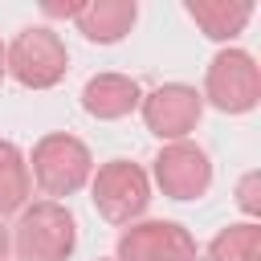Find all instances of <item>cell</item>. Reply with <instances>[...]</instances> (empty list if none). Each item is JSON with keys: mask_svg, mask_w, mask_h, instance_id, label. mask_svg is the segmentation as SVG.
Listing matches in <instances>:
<instances>
[{"mask_svg": "<svg viewBox=\"0 0 261 261\" xmlns=\"http://www.w3.org/2000/svg\"><path fill=\"white\" fill-rule=\"evenodd\" d=\"M77 29L86 33V41L98 45H114L130 33L135 24V4L130 0H98V4H82L77 8Z\"/></svg>", "mask_w": 261, "mask_h": 261, "instance_id": "30bf717a", "label": "cell"}, {"mask_svg": "<svg viewBox=\"0 0 261 261\" xmlns=\"http://www.w3.org/2000/svg\"><path fill=\"white\" fill-rule=\"evenodd\" d=\"M4 69L29 90H49L65 77L69 53H65V45L53 29L37 24V29H20L16 41L4 49Z\"/></svg>", "mask_w": 261, "mask_h": 261, "instance_id": "7a4b0ae2", "label": "cell"}, {"mask_svg": "<svg viewBox=\"0 0 261 261\" xmlns=\"http://www.w3.org/2000/svg\"><path fill=\"white\" fill-rule=\"evenodd\" d=\"M8 249H12V237H8V228H4V224H0V261H4V257H8Z\"/></svg>", "mask_w": 261, "mask_h": 261, "instance_id": "5bb4252c", "label": "cell"}, {"mask_svg": "<svg viewBox=\"0 0 261 261\" xmlns=\"http://www.w3.org/2000/svg\"><path fill=\"white\" fill-rule=\"evenodd\" d=\"M155 179L171 200H200L212 184V163L196 143H167L155 155Z\"/></svg>", "mask_w": 261, "mask_h": 261, "instance_id": "8992f818", "label": "cell"}, {"mask_svg": "<svg viewBox=\"0 0 261 261\" xmlns=\"http://www.w3.org/2000/svg\"><path fill=\"white\" fill-rule=\"evenodd\" d=\"M200 106H204V98L192 86H159L143 98V118H147L151 135H159L167 143H184V135L200 122Z\"/></svg>", "mask_w": 261, "mask_h": 261, "instance_id": "ba28073f", "label": "cell"}, {"mask_svg": "<svg viewBox=\"0 0 261 261\" xmlns=\"http://www.w3.org/2000/svg\"><path fill=\"white\" fill-rule=\"evenodd\" d=\"M4 73H8V69H4V45H0V77H4Z\"/></svg>", "mask_w": 261, "mask_h": 261, "instance_id": "9a60e30c", "label": "cell"}, {"mask_svg": "<svg viewBox=\"0 0 261 261\" xmlns=\"http://www.w3.org/2000/svg\"><path fill=\"white\" fill-rule=\"evenodd\" d=\"M118 261H196V241L171 220L130 224L118 237Z\"/></svg>", "mask_w": 261, "mask_h": 261, "instance_id": "52a82bcc", "label": "cell"}, {"mask_svg": "<svg viewBox=\"0 0 261 261\" xmlns=\"http://www.w3.org/2000/svg\"><path fill=\"white\" fill-rule=\"evenodd\" d=\"M90 167H94V159H90L82 139H73V135H45L33 147L29 175H33V184L45 196H69V192H77L90 179Z\"/></svg>", "mask_w": 261, "mask_h": 261, "instance_id": "3957f363", "label": "cell"}, {"mask_svg": "<svg viewBox=\"0 0 261 261\" xmlns=\"http://www.w3.org/2000/svg\"><path fill=\"white\" fill-rule=\"evenodd\" d=\"M257 94H261V73H257V61L241 49H224L212 57L208 65V77H204V98L224 110V114H245L257 106Z\"/></svg>", "mask_w": 261, "mask_h": 261, "instance_id": "5b68a950", "label": "cell"}, {"mask_svg": "<svg viewBox=\"0 0 261 261\" xmlns=\"http://www.w3.org/2000/svg\"><path fill=\"white\" fill-rule=\"evenodd\" d=\"M73 245H77V224L69 208H61L57 200L20 208V220L12 232V249L20 261H65Z\"/></svg>", "mask_w": 261, "mask_h": 261, "instance_id": "6da1fadb", "label": "cell"}, {"mask_svg": "<svg viewBox=\"0 0 261 261\" xmlns=\"http://www.w3.org/2000/svg\"><path fill=\"white\" fill-rule=\"evenodd\" d=\"M261 253V228L257 224H232L212 237L208 261H257Z\"/></svg>", "mask_w": 261, "mask_h": 261, "instance_id": "4fadbf2b", "label": "cell"}, {"mask_svg": "<svg viewBox=\"0 0 261 261\" xmlns=\"http://www.w3.org/2000/svg\"><path fill=\"white\" fill-rule=\"evenodd\" d=\"M188 12H192V20L204 29V37H212V41H232L245 24H249V16H253V4H224V0H196V4H188Z\"/></svg>", "mask_w": 261, "mask_h": 261, "instance_id": "8fae6325", "label": "cell"}, {"mask_svg": "<svg viewBox=\"0 0 261 261\" xmlns=\"http://www.w3.org/2000/svg\"><path fill=\"white\" fill-rule=\"evenodd\" d=\"M29 196H33V175H29L24 155L8 139H0V216L20 212L29 204Z\"/></svg>", "mask_w": 261, "mask_h": 261, "instance_id": "7c38bea8", "label": "cell"}, {"mask_svg": "<svg viewBox=\"0 0 261 261\" xmlns=\"http://www.w3.org/2000/svg\"><path fill=\"white\" fill-rule=\"evenodd\" d=\"M147 204H151V184H147V171L139 163L110 159L106 167H98V175H94V208L102 212V220L130 224L135 216L147 212Z\"/></svg>", "mask_w": 261, "mask_h": 261, "instance_id": "277c9868", "label": "cell"}, {"mask_svg": "<svg viewBox=\"0 0 261 261\" xmlns=\"http://www.w3.org/2000/svg\"><path fill=\"white\" fill-rule=\"evenodd\" d=\"M139 102H143L139 86L130 77H122V73H98L82 90V106L94 118H126Z\"/></svg>", "mask_w": 261, "mask_h": 261, "instance_id": "9c48e42d", "label": "cell"}]
</instances>
